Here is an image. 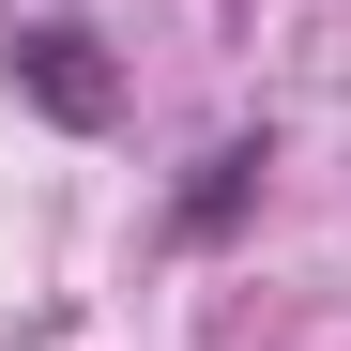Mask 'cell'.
I'll use <instances>...</instances> for the list:
<instances>
[{
    "instance_id": "cell-2",
    "label": "cell",
    "mask_w": 351,
    "mask_h": 351,
    "mask_svg": "<svg viewBox=\"0 0 351 351\" xmlns=\"http://www.w3.org/2000/svg\"><path fill=\"white\" fill-rule=\"evenodd\" d=\"M260 138H229V153H199V184H184V245H214V229H245V199H260Z\"/></svg>"
},
{
    "instance_id": "cell-1",
    "label": "cell",
    "mask_w": 351,
    "mask_h": 351,
    "mask_svg": "<svg viewBox=\"0 0 351 351\" xmlns=\"http://www.w3.org/2000/svg\"><path fill=\"white\" fill-rule=\"evenodd\" d=\"M0 77H16V92L46 107V123H77V138L107 123V107H123V77H107V46H92L77 16H31L16 46H0Z\"/></svg>"
}]
</instances>
